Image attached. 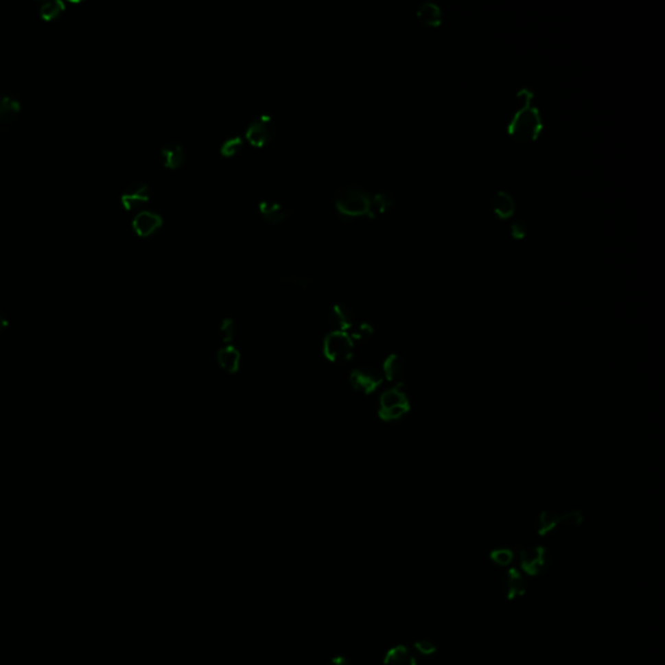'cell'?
Returning a JSON list of instances; mask_svg holds the SVG:
<instances>
[{"label": "cell", "mask_w": 665, "mask_h": 665, "mask_svg": "<svg viewBox=\"0 0 665 665\" xmlns=\"http://www.w3.org/2000/svg\"><path fill=\"white\" fill-rule=\"evenodd\" d=\"M64 3L61 0H49V1H45L39 10L40 12V16L42 19H45L46 21H51L56 17L60 16L61 12L64 11Z\"/></svg>", "instance_id": "23"}, {"label": "cell", "mask_w": 665, "mask_h": 665, "mask_svg": "<svg viewBox=\"0 0 665 665\" xmlns=\"http://www.w3.org/2000/svg\"><path fill=\"white\" fill-rule=\"evenodd\" d=\"M550 564V557L544 547L537 546L532 548H525L521 550L519 555V565L522 573L526 576L537 577L542 574L546 569L548 568Z\"/></svg>", "instance_id": "6"}, {"label": "cell", "mask_w": 665, "mask_h": 665, "mask_svg": "<svg viewBox=\"0 0 665 665\" xmlns=\"http://www.w3.org/2000/svg\"><path fill=\"white\" fill-rule=\"evenodd\" d=\"M410 411V401L401 384L386 390L380 398V417L384 421H395Z\"/></svg>", "instance_id": "3"}, {"label": "cell", "mask_w": 665, "mask_h": 665, "mask_svg": "<svg viewBox=\"0 0 665 665\" xmlns=\"http://www.w3.org/2000/svg\"><path fill=\"white\" fill-rule=\"evenodd\" d=\"M286 281H292L294 283L302 286V288H307L311 282V279H307V277H301V276H291V277H286Z\"/></svg>", "instance_id": "29"}, {"label": "cell", "mask_w": 665, "mask_h": 665, "mask_svg": "<svg viewBox=\"0 0 665 665\" xmlns=\"http://www.w3.org/2000/svg\"><path fill=\"white\" fill-rule=\"evenodd\" d=\"M490 559L500 567H507L513 561L515 554L509 548H498L490 554Z\"/></svg>", "instance_id": "25"}, {"label": "cell", "mask_w": 665, "mask_h": 665, "mask_svg": "<svg viewBox=\"0 0 665 665\" xmlns=\"http://www.w3.org/2000/svg\"><path fill=\"white\" fill-rule=\"evenodd\" d=\"M384 373L388 381L399 382L404 375V364L399 356L390 355L384 363Z\"/></svg>", "instance_id": "17"}, {"label": "cell", "mask_w": 665, "mask_h": 665, "mask_svg": "<svg viewBox=\"0 0 665 665\" xmlns=\"http://www.w3.org/2000/svg\"><path fill=\"white\" fill-rule=\"evenodd\" d=\"M413 649L423 656H430V655L436 653V644L429 640H421V641L416 642Z\"/></svg>", "instance_id": "27"}, {"label": "cell", "mask_w": 665, "mask_h": 665, "mask_svg": "<svg viewBox=\"0 0 665 665\" xmlns=\"http://www.w3.org/2000/svg\"><path fill=\"white\" fill-rule=\"evenodd\" d=\"M350 381L351 385L356 391L368 395L375 393V390L381 386L382 375L375 369L360 368V369H355L351 373Z\"/></svg>", "instance_id": "7"}, {"label": "cell", "mask_w": 665, "mask_h": 665, "mask_svg": "<svg viewBox=\"0 0 665 665\" xmlns=\"http://www.w3.org/2000/svg\"><path fill=\"white\" fill-rule=\"evenodd\" d=\"M330 324L337 331H347L355 327V316L349 307L337 304L330 312Z\"/></svg>", "instance_id": "13"}, {"label": "cell", "mask_w": 665, "mask_h": 665, "mask_svg": "<svg viewBox=\"0 0 665 665\" xmlns=\"http://www.w3.org/2000/svg\"><path fill=\"white\" fill-rule=\"evenodd\" d=\"M353 352V340L345 331H331L324 340V355L329 362L346 363Z\"/></svg>", "instance_id": "4"}, {"label": "cell", "mask_w": 665, "mask_h": 665, "mask_svg": "<svg viewBox=\"0 0 665 665\" xmlns=\"http://www.w3.org/2000/svg\"><path fill=\"white\" fill-rule=\"evenodd\" d=\"M259 212L266 222L276 225L290 215L291 209L279 200L264 199L259 203Z\"/></svg>", "instance_id": "11"}, {"label": "cell", "mask_w": 665, "mask_h": 665, "mask_svg": "<svg viewBox=\"0 0 665 665\" xmlns=\"http://www.w3.org/2000/svg\"><path fill=\"white\" fill-rule=\"evenodd\" d=\"M373 334V327L368 323H362L359 324L358 327L353 329V333L351 336L352 340H358V342H362V340H365V339L369 338Z\"/></svg>", "instance_id": "26"}, {"label": "cell", "mask_w": 665, "mask_h": 665, "mask_svg": "<svg viewBox=\"0 0 665 665\" xmlns=\"http://www.w3.org/2000/svg\"><path fill=\"white\" fill-rule=\"evenodd\" d=\"M583 521V516L579 511H570L561 516V522H567L570 525H580Z\"/></svg>", "instance_id": "28"}, {"label": "cell", "mask_w": 665, "mask_h": 665, "mask_svg": "<svg viewBox=\"0 0 665 665\" xmlns=\"http://www.w3.org/2000/svg\"><path fill=\"white\" fill-rule=\"evenodd\" d=\"M493 208L499 218H508L512 216L515 211V205L512 198L508 194L499 193L493 199Z\"/></svg>", "instance_id": "18"}, {"label": "cell", "mask_w": 665, "mask_h": 665, "mask_svg": "<svg viewBox=\"0 0 665 665\" xmlns=\"http://www.w3.org/2000/svg\"><path fill=\"white\" fill-rule=\"evenodd\" d=\"M327 665H351L350 660L345 656H338V657H334L330 660V663Z\"/></svg>", "instance_id": "30"}, {"label": "cell", "mask_w": 665, "mask_h": 665, "mask_svg": "<svg viewBox=\"0 0 665 665\" xmlns=\"http://www.w3.org/2000/svg\"><path fill=\"white\" fill-rule=\"evenodd\" d=\"M21 109V104L17 97L11 94L3 93L0 94V122L12 121L19 115Z\"/></svg>", "instance_id": "16"}, {"label": "cell", "mask_w": 665, "mask_h": 665, "mask_svg": "<svg viewBox=\"0 0 665 665\" xmlns=\"http://www.w3.org/2000/svg\"><path fill=\"white\" fill-rule=\"evenodd\" d=\"M521 95L525 97L524 106L509 122L508 133L520 142H532L542 130V120L538 109L532 106V94L522 90Z\"/></svg>", "instance_id": "1"}, {"label": "cell", "mask_w": 665, "mask_h": 665, "mask_svg": "<svg viewBox=\"0 0 665 665\" xmlns=\"http://www.w3.org/2000/svg\"><path fill=\"white\" fill-rule=\"evenodd\" d=\"M218 362L225 372L235 373L241 365V353L233 346H225L218 351Z\"/></svg>", "instance_id": "15"}, {"label": "cell", "mask_w": 665, "mask_h": 665, "mask_svg": "<svg viewBox=\"0 0 665 665\" xmlns=\"http://www.w3.org/2000/svg\"><path fill=\"white\" fill-rule=\"evenodd\" d=\"M218 337L224 345H230L233 339L235 337V324L233 320L226 318L221 323V327L218 330Z\"/></svg>", "instance_id": "24"}, {"label": "cell", "mask_w": 665, "mask_h": 665, "mask_svg": "<svg viewBox=\"0 0 665 665\" xmlns=\"http://www.w3.org/2000/svg\"><path fill=\"white\" fill-rule=\"evenodd\" d=\"M371 195L359 185L340 187L334 196V205L339 215L345 218H355L368 215Z\"/></svg>", "instance_id": "2"}, {"label": "cell", "mask_w": 665, "mask_h": 665, "mask_svg": "<svg viewBox=\"0 0 665 665\" xmlns=\"http://www.w3.org/2000/svg\"><path fill=\"white\" fill-rule=\"evenodd\" d=\"M502 589L506 598L515 600L526 593V581L519 569L511 568L502 577Z\"/></svg>", "instance_id": "9"}, {"label": "cell", "mask_w": 665, "mask_h": 665, "mask_svg": "<svg viewBox=\"0 0 665 665\" xmlns=\"http://www.w3.org/2000/svg\"><path fill=\"white\" fill-rule=\"evenodd\" d=\"M559 524H561V516H559L554 512H542L539 515V519L537 522V532L539 535H547L548 533L552 532Z\"/></svg>", "instance_id": "19"}, {"label": "cell", "mask_w": 665, "mask_h": 665, "mask_svg": "<svg viewBox=\"0 0 665 665\" xmlns=\"http://www.w3.org/2000/svg\"><path fill=\"white\" fill-rule=\"evenodd\" d=\"M275 133L276 125L273 117L269 113H260L248 122L244 130V138L253 145L263 147L273 138Z\"/></svg>", "instance_id": "5"}, {"label": "cell", "mask_w": 665, "mask_h": 665, "mask_svg": "<svg viewBox=\"0 0 665 665\" xmlns=\"http://www.w3.org/2000/svg\"><path fill=\"white\" fill-rule=\"evenodd\" d=\"M391 206H393V198H391V195H390V194H375L373 198H371L368 216H369V218H375L377 215H380V213L385 212L387 208H390Z\"/></svg>", "instance_id": "20"}, {"label": "cell", "mask_w": 665, "mask_h": 665, "mask_svg": "<svg viewBox=\"0 0 665 665\" xmlns=\"http://www.w3.org/2000/svg\"><path fill=\"white\" fill-rule=\"evenodd\" d=\"M133 229L142 237H147L163 225V216L152 209H141L133 218Z\"/></svg>", "instance_id": "8"}, {"label": "cell", "mask_w": 665, "mask_h": 665, "mask_svg": "<svg viewBox=\"0 0 665 665\" xmlns=\"http://www.w3.org/2000/svg\"><path fill=\"white\" fill-rule=\"evenodd\" d=\"M150 186L143 181L130 183L122 193L121 202L126 209H135L143 206L150 199Z\"/></svg>", "instance_id": "10"}, {"label": "cell", "mask_w": 665, "mask_h": 665, "mask_svg": "<svg viewBox=\"0 0 665 665\" xmlns=\"http://www.w3.org/2000/svg\"><path fill=\"white\" fill-rule=\"evenodd\" d=\"M160 159L164 167L170 170H177L186 160V150L178 142H170L161 147Z\"/></svg>", "instance_id": "12"}, {"label": "cell", "mask_w": 665, "mask_h": 665, "mask_svg": "<svg viewBox=\"0 0 665 665\" xmlns=\"http://www.w3.org/2000/svg\"><path fill=\"white\" fill-rule=\"evenodd\" d=\"M7 327H8L7 317L3 315V314H0V333H3L7 329Z\"/></svg>", "instance_id": "31"}, {"label": "cell", "mask_w": 665, "mask_h": 665, "mask_svg": "<svg viewBox=\"0 0 665 665\" xmlns=\"http://www.w3.org/2000/svg\"><path fill=\"white\" fill-rule=\"evenodd\" d=\"M384 665H417V660L408 647L399 644L387 651L384 657Z\"/></svg>", "instance_id": "14"}, {"label": "cell", "mask_w": 665, "mask_h": 665, "mask_svg": "<svg viewBox=\"0 0 665 665\" xmlns=\"http://www.w3.org/2000/svg\"><path fill=\"white\" fill-rule=\"evenodd\" d=\"M243 145H244V138H243L242 135H240V134L231 135L229 138H226L221 143V145H220V154L222 156H226V158L234 156L235 154L240 152V150L242 148Z\"/></svg>", "instance_id": "21"}, {"label": "cell", "mask_w": 665, "mask_h": 665, "mask_svg": "<svg viewBox=\"0 0 665 665\" xmlns=\"http://www.w3.org/2000/svg\"><path fill=\"white\" fill-rule=\"evenodd\" d=\"M419 19L428 26H436L441 21V11L434 4L426 3L419 11Z\"/></svg>", "instance_id": "22"}]
</instances>
